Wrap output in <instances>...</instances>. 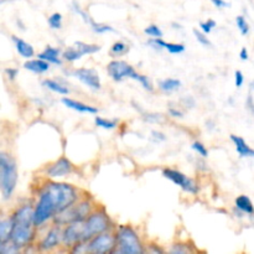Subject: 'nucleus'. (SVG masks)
I'll use <instances>...</instances> for the list:
<instances>
[{"label": "nucleus", "instance_id": "bb28decb", "mask_svg": "<svg viewBox=\"0 0 254 254\" xmlns=\"http://www.w3.org/2000/svg\"><path fill=\"white\" fill-rule=\"evenodd\" d=\"M89 26H91V29L93 30L96 34H106V32H113L114 29L112 26H109V25L107 24H99V22H96L93 19L89 21Z\"/></svg>", "mask_w": 254, "mask_h": 254}, {"label": "nucleus", "instance_id": "7c9ffc66", "mask_svg": "<svg viewBox=\"0 0 254 254\" xmlns=\"http://www.w3.org/2000/svg\"><path fill=\"white\" fill-rule=\"evenodd\" d=\"M49 26L54 30H59L62 27V15L60 12H54L52 15H50L49 20Z\"/></svg>", "mask_w": 254, "mask_h": 254}, {"label": "nucleus", "instance_id": "79ce46f5", "mask_svg": "<svg viewBox=\"0 0 254 254\" xmlns=\"http://www.w3.org/2000/svg\"><path fill=\"white\" fill-rule=\"evenodd\" d=\"M144 119L148 122H159L161 119L160 114H145Z\"/></svg>", "mask_w": 254, "mask_h": 254}, {"label": "nucleus", "instance_id": "412c9836", "mask_svg": "<svg viewBox=\"0 0 254 254\" xmlns=\"http://www.w3.org/2000/svg\"><path fill=\"white\" fill-rule=\"evenodd\" d=\"M181 87V81L178 78H165L159 81V88L165 93H173Z\"/></svg>", "mask_w": 254, "mask_h": 254}, {"label": "nucleus", "instance_id": "ddd939ff", "mask_svg": "<svg viewBox=\"0 0 254 254\" xmlns=\"http://www.w3.org/2000/svg\"><path fill=\"white\" fill-rule=\"evenodd\" d=\"M73 171V164L68 160L67 158H60L55 163L47 168L46 175L49 178H62V176L69 175Z\"/></svg>", "mask_w": 254, "mask_h": 254}, {"label": "nucleus", "instance_id": "f03ea898", "mask_svg": "<svg viewBox=\"0 0 254 254\" xmlns=\"http://www.w3.org/2000/svg\"><path fill=\"white\" fill-rule=\"evenodd\" d=\"M34 210L31 205H22L12 213V232L10 241L21 250L27 247L35 237V223H34Z\"/></svg>", "mask_w": 254, "mask_h": 254}, {"label": "nucleus", "instance_id": "c756f323", "mask_svg": "<svg viewBox=\"0 0 254 254\" xmlns=\"http://www.w3.org/2000/svg\"><path fill=\"white\" fill-rule=\"evenodd\" d=\"M20 248L17 246H15L11 241H7V242L0 243V253L1 254H16L20 252Z\"/></svg>", "mask_w": 254, "mask_h": 254}, {"label": "nucleus", "instance_id": "473e14b6", "mask_svg": "<svg viewBox=\"0 0 254 254\" xmlns=\"http://www.w3.org/2000/svg\"><path fill=\"white\" fill-rule=\"evenodd\" d=\"M144 32H145V35H148L149 37H153V39L163 37V31H161V29L158 25H149L148 27L144 29Z\"/></svg>", "mask_w": 254, "mask_h": 254}, {"label": "nucleus", "instance_id": "4c0bfd02", "mask_svg": "<svg viewBox=\"0 0 254 254\" xmlns=\"http://www.w3.org/2000/svg\"><path fill=\"white\" fill-rule=\"evenodd\" d=\"M189 252H190V248L184 243H175L170 250V253L173 254H186Z\"/></svg>", "mask_w": 254, "mask_h": 254}, {"label": "nucleus", "instance_id": "f3484780", "mask_svg": "<svg viewBox=\"0 0 254 254\" xmlns=\"http://www.w3.org/2000/svg\"><path fill=\"white\" fill-rule=\"evenodd\" d=\"M61 56H62V54L59 49H56V47H52V46H47L44 51L40 52L39 56L37 57H39V59L45 60V61H47L49 64H57V66H60V64H62Z\"/></svg>", "mask_w": 254, "mask_h": 254}, {"label": "nucleus", "instance_id": "c03bdc74", "mask_svg": "<svg viewBox=\"0 0 254 254\" xmlns=\"http://www.w3.org/2000/svg\"><path fill=\"white\" fill-rule=\"evenodd\" d=\"M240 59L242 60V61H247V60L250 59V54H248V50L246 49V47H242V49H241Z\"/></svg>", "mask_w": 254, "mask_h": 254}, {"label": "nucleus", "instance_id": "72a5a7b5", "mask_svg": "<svg viewBox=\"0 0 254 254\" xmlns=\"http://www.w3.org/2000/svg\"><path fill=\"white\" fill-rule=\"evenodd\" d=\"M216 26H217V24H216L215 20H212V19H208V20H206V21L200 22L201 31L205 32L206 35L211 34V32H212V30L215 29Z\"/></svg>", "mask_w": 254, "mask_h": 254}, {"label": "nucleus", "instance_id": "f257e3e1", "mask_svg": "<svg viewBox=\"0 0 254 254\" xmlns=\"http://www.w3.org/2000/svg\"><path fill=\"white\" fill-rule=\"evenodd\" d=\"M78 191L66 183H49L39 195V201L34 210L35 227H41L49 220H54L67 207L78 201Z\"/></svg>", "mask_w": 254, "mask_h": 254}, {"label": "nucleus", "instance_id": "4468645a", "mask_svg": "<svg viewBox=\"0 0 254 254\" xmlns=\"http://www.w3.org/2000/svg\"><path fill=\"white\" fill-rule=\"evenodd\" d=\"M62 104L64 107L69 109H73V111L79 112V113H87V114H97L98 113V108L93 106H89V104L83 103V102L76 101V99L68 98V97H64L62 98Z\"/></svg>", "mask_w": 254, "mask_h": 254}, {"label": "nucleus", "instance_id": "6ab92c4d", "mask_svg": "<svg viewBox=\"0 0 254 254\" xmlns=\"http://www.w3.org/2000/svg\"><path fill=\"white\" fill-rule=\"evenodd\" d=\"M235 206L240 212L246 215H254V205L247 195L238 196L235 200Z\"/></svg>", "mask_w": 254, "mask_h": 254}, {"label": "nucleus", "instance_id": "2eb2a0df", "mask_svg": "<svg viewBox=\"0 0 254 254\" xmlns=\"http://www.w3.org/2000/svg\"><path fill=\"white\" fill-rule=\"evenodd\" d=\"M231 140L235 144L236 151H237V154L241 158H254V149L248 145L245 139L232 134L231 135Z\"/></svg>", "mask_w": 254, "mask_h": 254}, {"label": "nucleus", "instance_id": "a18cd8bd", "mask_svg": "<svg viewBox=\"0 0 254 254\" xmlns=\"http://www.w3.org/2000/svg\"><path fill=\"white\" fill-rule=\"evenodd\" d=\"M247 108L250 109L251 113H252L254 116V99H253L252 94H250V96H248V98H247Z\"/></svg>", "mask_w": 254, "mask_h": 254}, {"label": "nucleus", "instance_id": "9b49d317", "mask_svg": "<svg viewBox=\"0 0 254 254\" xmlns=\"http://www.w3.org/2000/svg\"><path fill=\"white\" fill-rule=\"evenodd\" d=\"M72 76L74 78H77L78 81H81L82 83L86 84L89 89L92 91H99L102 87L101 78H99L98 72L94 68H76L72 71Z\"/></svg>", "mask_w": 254, "mask_h": 254}, {"label": "nucleus", "instance_id": "4be33fe9", "mask_svg": "<svg viewBox=\"0 0 254 254\" xmlns=\"http://www.w3.org/2000/svg\"><path fill=\"white\" fill-rule=\"evenodd\" d=\"M12 218H6V220H2L0 222V243H4L10 241V237H11L12 232Z\"/></svg>", "mask_w": 254, "mask_h": 254}, {"label": "nucleus", "instance_id": "7ed1b4c3", "mask_svg": "<svg viewBox=\"0 0 254 254\" xmlns=\"http://www.w3.org/2000/svg\"><path fill=\"white\" fill-rule=\"evenodd\" d=\"M17 184V166L11 155L0 154V189L4 200L12 196Z\"/></svg>", "mask_w": 254, "mask_h": 254}, {"label": "nucleus", "instance_id": "58836bf2", "mask_svg": "<svg viewBox=\"0 0 254 254\" xmlns=\"http://www.w3.org/2000/svg\"><path fill=\"white\" fill-rule=\"evenodd\" d=\"M243 83H245V76H243V72L240 71V69H237V71L235 72V84L237 88H241V87L243 86Z\"/></svg>", "mask_w": 254, "mask_h": 254}, {"label": "nucleus", "instance_id": "a211bd4d", "mask_svg": "<svg viewBox=\"0 0 254 254\" xmlns=\"http://www.w3.org/2000/svg\"><path fill=\"white\" fill-rule=\"evenodd\" d=\"M50 64L47 61L42 59H37V60H31L30 59L29 61H26L24 64V68L27 69L30 72H34V73L37 74H41L45 73L50 69Z\"/></svg>", "mask_w": 254, "mask_h": 254}, {"label": "nucleus", "instance_id": "423d86ee", "mask_svg": "<svg viewBox=\"0 0 254 254\" xmlns=\"http://www.w3.org/2000/svg\"><path fill=\"white\" fill-rule=\"evenodd\" d=\"M112 221L104 211H94L84 220V242L111 228Z\"/></svg>", "mask_w": 254, "mask_h": 254}, {"label": "nucleus", "instance_id": "c85d7f7f", "mask_svg": "<svg viewBox=\"0 0 254 254\" xmlns=\"http://www.w3.org/2000/svg\"><path fill=\"white\" fill-rule=\"evenodd\" d=\"M134 81L139 82V83L141 84V87H143L144 89H146V91H149V92L154 91V86H153V83H151L150 78H149L148 76H144V74L136 73L135 76H134Z\"/></svg>", "mask_w": 254, "mask_h": 254}, {"label": "nucleus", "instance_id": "393cba45", "mask_svg": "<svg viewBox=\"0 0 254 254\" xmlns=\"http://www.w3.org/2000/svg\"><path fill=\"white\" fill-rule=\"evenodd\" d=\"M82 57H83V55L79 52V50L77 49L74 45L67 47V49L62 52V59L66 60V61H68V62H74V61H77V60L82 59Z\"/></svg>", "mask_w": 254, "mask_h": 254}, {"label": "nucleus", "instance_id": "37998d69", "mask_svg": "<svg viewBox=\"0 0 254 254\" xmlns=\"http://www.w3.org/2000/svg\"><path fill=\"white\" fill-rule=\"evenodd\" d=\"M169 114H170L171 117H174V118H181V117L184 116L183 112L179 111V109H176V108H170V109H169Z\"/></svg>", "mask_w": 254, "mask_h": 254}, {"label": "nucleus", "instance_id": "f704fd0d", "mask_svg": "<svg viewBox=\"0 0 254 254\" xmlns=\"http://www.w3.org/2000/svg\"><path fill=\"white\" fill-rule=\"evenodd\" d=\"M193 35H195V37H196V40H197L198 42H200L201 45H202V46H205V47H210L211 45V41L210 40H208V36L207 35L205 34V32H202V31H198V30H193Z\"/></svg>", "mask_w": 254, "mask_h": 254}, {"label": "nucleus", "instance_id": "0eeeda50", "mask_svg": "<svg viewBox=\"0 0 254 254\" xmlns=\"http://www.w3.org/2000/svg\"><path fill=\"white\" fill-rule=\"evenodd\" d=\"M88 253L93 254H106L114 253L117 248V238L116 235H112L108 231L99 235L94 236L93 238L87 242Z\"/></svg>", "mask_w": 254, "mask_h": 254}, {"label": "nucleus", "instance_id": "9d476101", "mask_svg": "<svg viewBox=\"0 0 254 254\" xmlns=\"http://www.w3.org/2000/svg\"><path fill=\"white\" fill-rule=\"evenodd\" d=\"M78 242H84V220L68 223L64 230L62 245L66 247H73Z\"/></svg>", "mask_w": 254, "mask_h": 254}, {"label": "nucleus", "instance_id": "a878e982", "mask_svg": "<svg viewBox=\"0 0 254 254\" xmlns=\"http://www.w3.org/2000/svg\"><path fill=\"white\" fill-rule=\"evenodd\" d=\"M94 123H96V126L98 127V128L107 129V130H111V129L117 128V126H118V122L117 121H112V119L103 118V117H99V116L96 117Z\"/></svg>", "mask_w": 254, "mask_h": 254}, {"label": "nucleus", "instance_id": "20e7f679", "mask_svg": "<svg viewBox=\"0 0 254 254\" xmlns=\"http://www.w3.org/2000/svg\"><path fill=\"white\" fill-rule=\"evenodd\" d=\"M117 248L114 253L141 254L145 252L138 233L130 226H119L116 233Z\"/></svg>", "mask_w": 254, "mask_h": 254}, {"label": "nucleus", "instance_id": "a19ab883", "mask_svg": "<svg viewBox=\"0 0 254 254\" xmlns=\"http://www.w3.org/2000/svg\"><path fill=\"white\" fill-rule=\"evenodd\" d=\"M212 4L218 9H225V7H230V2L225 1V0H211Z\"/></svg>", "mask_w": 254, "mask_h": 254}, {"label": "nucleus", "instance_id": "cd10ccee", "mask_svg": "<svg viewBox=\"0 0 254 254\" xmlns=\"http://www.w3.org/2000/svg\"><path fill=\"white\" fill-rule=\"evenodd\" d=\"M236 25H237L238 30H240V32L243 36H247L250 34V24H248V21L243 15H238L236 17Z\"/></svg>", "mask_w": 254, "mask_h": 254}, {"label": "nucleus", "instance_id": "39448f33", "mask_svg": "<svg viewBox=\"0 0 254 254\" xmlns=\"http://www.w3.org/2000/svg\"><path fill=\"white\" fill-rule=\"evenodd\" d=\"M91 208L92 203L89 200H82L79 202H74L73 205H71L66 210L55 216L54 223L59 226H64L71 222H76V221H83L91 215Z\"/></svg>", "mask_w": 254, "mask_h": 254}, {"label": "nucleus", "instance_id": "e433bc0d", "mask_svg": "<svg viewBox=\"0 0 254 254\" xmlns=\"http://www.w3.org/2000/svg\"><path fill=\"white\" fill-rule=\"evenodd\" d=\"M166 44H168V42L164 41L163 37H158V39H153V37H151V39L148 41L149 46L154 47V49L156 50H165Z\"/></svg>", "mask_w": 254, "mask_h": 254}, {"label": "nucleus", "instance_id": "6e6552de", "mask_svg": "<svg viewBox=\"0 0 254 254\" xmlns=\"http://www.w3.org/2000/svg\"><path fill=\"white\" fill-rule=\"evenodd\" d=\"M163 175L164 178H166L168 180H170L171 183H174L175 185H178L179 188L183 189L185 192L191 193V195H197V184H196L192 179L186 176L184 173H181V171L174 170V169H165V170L163 171Z\"/></svg>", "mask_w": 254, "mask_h": 254}, {"label": "nucleus", "instance_id": "aec40b11", "mask_svg": "<svg viewBox=\"0 0 254 254\" xmlns=\"http://www.w3.org/2000/svg\"><path fill=\"white\" fill-rule=\"evenodd\" d=\"M42 86H44L45 88L50 89V91L55 92V93L61 94V96H67V94L69 93V89L67 88L64 84H62L61 82L59 81H55V79H50V78L44 79Z\"/></svg>", "mask_w": 254, "mask_h": 254}, {"label": "nucleus", "instance_id": "5701e85b", "mask_svg": "<svg viewBox=\"0 0 254 254\" xmlns=\"http://www.w3.org/2000/svg\"><path fill=\"white\" fill-rule=\"evenodd\" d=\"M128 52H129V45L128 44H126V42H123V41H117L112 45L109 54H111L112 57L117 59V57L124 56V55H127Z\"/></svg>", "mask_w": 254, "mask_h": 254}, {"label": "nucleus", "instance_id": "dca6fc26", "mask_svg": "<svg viewBox=\"0 0 254 254\" xmlns=\"http://www.w3.org/2000/svg\"><path fill=\"white\" fill-rule=\"evenodd\" d=\"M12 42L15 45V49H16L17 54L20 56H22L24 59H32L35 56V50L29 42H26L25 40L20 39L17 36H12Z\"/></svg>", "mask_w": 254, "mask_h": 254}, {"label": "nucleus", "instance_id": "49530a36", "mask_svg": "<svg viewBox=\"0 0 254 254\" xmlns=\"http://www.w3.org/2000/svg\"><path fill=\"white\" fill-rule=\"evenodd\" d=\"M151 134H153V138H155L156 140H159V141H160V140H165V139H166V136L164 135L163 133H160V131H155V130H154Z\"/></svg>", "mask_w": 254, "mask_h": 254}, {"label": "nucleus", "instance_id": "f8f14e48", "mask_svg": "<svg viewBox=\"0 0 254 254\" xmlns=\"http://www.w3.org/2000/svg\"><path fill=\"white\" fill-rule=\"evenodd\" d=\"M62 242H64V230H61V226L56 225L42 238L41 242L39 243V250L42 252L52 251L54 248L59 247Z\"/></svg>", "mask_w": 254, "mask_h": 254}, {"label": "nucleus", "instance_id": "1a4fd4ad", "mask_svg": "<svg viewBox=\"0 0 254 254\" xmlns=\"http://www.w3.org/2000/svg\"><path fill=\"white\" fill-rule=\"evenodd\" d=\"M107 72H108L109 77L116 82H121L126 78L134 79V76L138 73L131 64L126 61H122V60H113L112 62H109L107 66Z\"/></svg>", "mask_w": 254, "mask_h": 254}, {"label": "nucleus", "instance_id": "2f4dec72", "mask_svg": "<svg viewBox=\"0 0 254 254\" xmlns=\"http://www.w3.org/2000/svg\"><path fill=\"white\" fill-rule=\"evenodd\" d=\"M166 51H169V54L173 55H180L183 52H185L186 47L184 44H174V42H168L165 47Z\"/></svg>", "mask_w": 254, "mask_h": 254}, {"label": "nucleus", "instance_id": "b1692460", "mask_svg": "<svg viewBox=\"0 0 254 254\" xmlns=\"http://www.w3.org/2000/svg\"><path fill=\"white\" fill-rule=\"evenodd\" d=\"M73 45L79 50V52H81L83 56L84 55H92L101 51V46L96 44H86V42L83 41H76Z\"/></svg>", "mask_w": 254, "mask_h": 254}, {"label": "nucleus", "instance_id": "c9c22d12", "mask_svg": "<svg viewBox=\"0 0 254 254\" xmlns=\"http://www.w3.org/2000/svg\"><path fill=\"white\" fill-rule=\"evenodd\" d=\"M192 149L202 158H207L208 156V150L206 148V145H203L201 141H193L192 143Z\"/></svg>", "mask_w": 254, "mask_h": 254}, {"label": "nucleus", "instance_id": "ea45409f", "mask_svg": "<svg viewBox=\"0 0 254 254\" xmlns=\"http://www.w3.org/2000/svg\"><path fill=\"white\" fill-rule=\"evenodd\" d=\"M5 73H6L7 78H9L10 81H12V79L16 78V76H17V73H19V71H17V68H11V67H10V68L5 69Z\"/></svg>", "mask_w": 254, "mask_h": 254}]
</instances>
